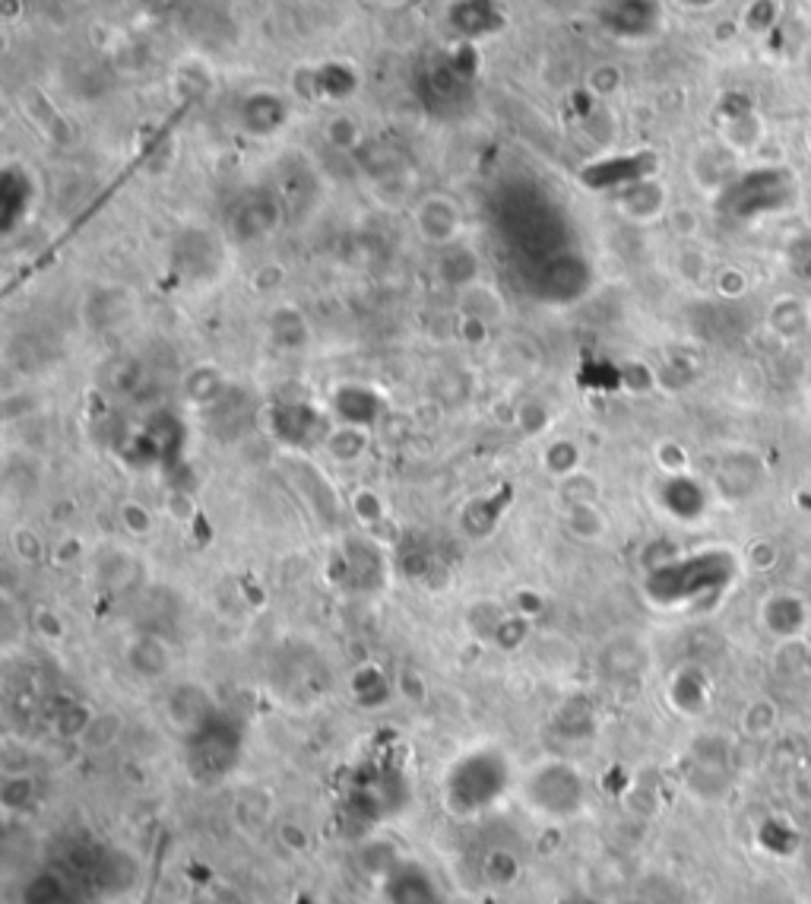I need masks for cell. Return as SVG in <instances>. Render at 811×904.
Listing matches in <instances>:
<instances>
[{
  "mask_svg": "<svg viewBox=\"0 0 811 904\" xmlns=\"http://www.w3.org/2000/svg\"><path fill=\"white\" fill-rule=\"evenodd\" d=\"M511 790V762L504 752L482 746L463 752L444 777V806L456 819H473L504 800Z\"/></svg>",
  "mask_w": 811,
  "mask_h": 904,
  "instance_id": "1",
  "label": "cell"
},
{
  "mask_svg": "<svg viewBox=\"0 0 811 904\" xmlns=\"http://www.w3.org/2000/svg\"><path fill=\"white\" fill-rule=\"evenodd\" d=\"M523 804L529 806V812L549 819V822H571L586 809V781L581 769H574L571 762L549 759L539 762L536 769L520 784Z\"/></svg>",
  "mask_w": 811,
  "mask_h": 904,
  "instance_id": "2",
  "label": "cell"
},
{
  "mask_svg": "<svg viewBox=\"0 0 811 904\" xmlns=\"http://www.w3.org/2000/svg\"><path fill=\"white\" fill-rule=\"evenodd\" d=\"M241 730L231 724V717L213 711L200 724H194L184 737V765L200 784H216L235 771L241 759Z\"/></svg>",
  "mask_w": 811,
  "mask_h": 904,
  "instance_id": "3",
  "label": "cell"
},
{
  "mask_svg": "<svg viewBox=\"0 0 811 904\" xmlns=\"http://www.w3.org/2000/svg\"><path fill=\"white\" fill-rule=\"evenodd\" d=\"M387 904H444V892L438 879L416 860H403L390 867L384 876Z\"/></svg>",
  "mask_w": 811,
  "mask_h": 904,
  "instance_id": "4",
  "label": "cell"
},
{
  "mask_svg": "<svg viewBox=\"0 0 811 904\" xmlns=\"http://www.w3.org/2000/svg\"><path fill=\"white\" fill-rule=\"evenodd\" d=\"M416 223H419V233L425 235V241L431 245H451L456 235H460V210L451 198H428L416 213Z\"/></svg>",
  "mask_w": 811,
  "mask_h": 904,
  "instance_id": "5",
  "label": "cell"
},
{
  "mask_svg": "<svg viewBox=\"0 0 811 904\" xmlns=\"http://www.w3.org/2000/svg\"><path fill=\"white\" fill-rule=\"evenodd\" d=\"M764 622L774 635H799L806 629V603L792 594H779L771 597L764 606Z\"/></svg>",
  "mask_w": 811,
  "mask_h": 904,
  "instance_id": "6",
  "label": "cell"
},
{
  "mask_svg": "<svg viewBox=\"0 0 811 904\" xmlns=\"http://www.w3.org/2000/svg\"><path fill=\"white\" fill-rule=\"evenodd\" d=\"M70 899V885L58 870L35 872L33 879L23 885V904H67Z\"/></svg>",
  "mask_w": 811,
  "mask_h": 904,
  "instance_id": "7",
  "label": "cell"
},
{
  "mask_svg": "<svg viewBox=\"0 0 811 904\" xmlns=\"http://www.w3.org/2000/svg\"><path fill=\"white\" fill-rule=\"evenodd\" d=\"M777 0H751L746 7V26L751 33H771L777 23Z\"/></svg>",
  "mask_w": 811,
  "mask_h": 904,
  "instance_id": "8",
  "label": "cell"
},
{
  "mask_svg": "<svg viewBox=\"0 0 811 904\" xmlns=\"http://www.w3.org/2000/svg\"><path fill=\"white\" fill-rule=\"evenodd\" d=\"M558 904H606L603 899H596V895H568V899H561Z\"/></svg>",
  "mask_w": 811,
  "mask_h": 904,
  "instance_id": "9",
  "label": "cell"
},
{
  "mask_svg": "<svg viewBox=\"0 0 811 904\" xmlns=\"http://www.w3.org/2000/svg\"><path fill=\"white\" fill-rule=\"evenodd\" d=\"M684 7H694V10H707V7H714L716 0H682Z\"/></svg>",
  "mask_w": 811,
  "mask_h": 904,
  "instance_id": "10",
  "label": "cell"
}]
</instances>
